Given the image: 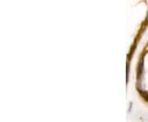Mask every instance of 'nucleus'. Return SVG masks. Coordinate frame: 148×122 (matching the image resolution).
<instances>
[{"mask_svg": "<svg viewBox=\"0 0 148 122\" xmlns=\"http://www.w3.org/2000/svg\"><path fill=\"white\" fill-rule=\"evenodd\" d=\"M139 63H138V74H137V79H138V86L140 83L141 86V83L143 81V69H144V54L141 57V59H139Z\"/></svg>", "mask_w": 148, "mask_h": 122, "instance_id": "f257e3e1", "label": "nucleus"}, {"mask_svg": "<svg viewBox=\"0 0 148 122\" xmlns=\"http://www.w3.org/2000/svg\"><path fill=\"white\" fill-rule=\"evenodd\" d=\"M147 20L148 21V12H147Z\"/></svg>", "mask_w": 148, "mask_h": 122, "instance_id": "f03ea898", "label": "nucleus"}]
</instances>
